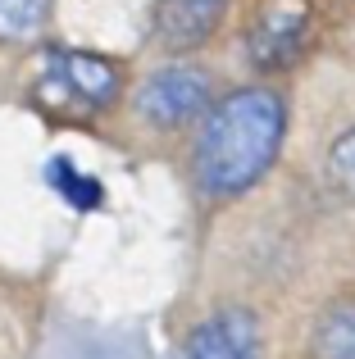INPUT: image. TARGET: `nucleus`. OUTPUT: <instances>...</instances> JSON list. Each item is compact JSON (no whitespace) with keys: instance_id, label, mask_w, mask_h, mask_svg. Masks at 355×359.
Instances as JSON below:
<instances>
[{"instance_id":"nucleus-3","label":"nucleus","mask_w":355,"mask_h":359,"mask_svg":"<svg viewBox=\"0 0 355 359\" xmlns=\"http://www.w3.org/2000/svg\"><path fill=\"white\" fill-rule=\"evenodd\" d=\"M210 78H205L196 64H169V69L151 73L142 82V96H137V109L155 123V128L173 132V128H187L192 118H201L210 109Z\"/></svg>"},{"instance_id":"nucleus-8","label":"nucleus","mask_w":355,"mask_h":359,"mask_svg":"<svg viewBox=\"0 0 355 359\" xmlns=\"http://www.w3.org/2000/svg\"><path fill=\"white\" fill-rule=\"evenodd\" d=\"M55 0H0V41H32Z\"/></svg>"},{"instance_id":"nucleus-6","label":"nucleus","mask_w":355,"mask_h":359,"mask_svg":"<svg viewBox=\"0 0 355 359\" xmlns=\"http://www.w3.org/2000/svg\"><path fill=\"white\" fill-rule=\"evenodd\" d=\"M223 9H228V0H160L155 5V41L173 55L196 50L223 23Z\"/></svg>"},{"instance_id":"nucleus-2","label":"nucleus","mask_w":355,"mask_h":359,"mask_svg":"<svg viewBox=\"0 0 355 359\" xmlns=\"http://www.w3.org/2000/svg\"><path fill=\"white\" fill-rule=\"evenodd\" d=\"M123 91V73L119 64L100 60V55L87 50H51L41 60V78H36V96L55 109H78V114H91V109H105L119 100Z\"/></svg>"},{"instance_id":"nucleus-1","label":"nucleus","mask_w":355,"mask_h":359,"mask_svg":"<svg viewBox=\"0 0 355 359\" xmlns=\"http://www.w3.org/2000/svg\"><path fill=\"white\" fill-rule=\"evenodd\" d=\"M287 132V109L274 91L246 87L205 114L192 150V173L205 196H241L269 173Z\"/></svg>"},{"instance_id":"nucleus-10","label":"nucleus","mask_w":355,"mask_h":359,"mask_svg":"<svg viewBox=\"0 0 355 359\" xmlns=\"http://www.w3.org/2000/svg\"><path fill=\"white\" fill-rule=\"evenodd\" d=\"M328 164H333V177H337V182H342V187H347V191L355 196V128L337 137V146H333Z\"/></svg>"},{"instance_id":"nucleus-9","label":"nucleus","mask_w":355,"mask_h":359,"mask_svg":"<svg viewBox=\"0 0 355 359\" xmlns=\"http://www.w3.org/2000/svg\"><path fill=\"white\" fill-rule=\"evenodd\" d=\"M51 187L69 205H78V210H96V205H100V187L91 182L87 173H78L73 164H64V159H55V164H51Z\"/></svg>"},{"instance_id":"nucleus-5","label":"nucleus","mask_w":355,"mask_h":359,"mask_svg":"<svg viewBox=\"0 0 355 359\" xmlns=\"http://www.w3.org/2000/svg\"><path fill=\"white\" fill-rule=\"evenodd\" d=\"M182 359H264L260 323L246 309H219L187 337Z\"/></svg>"},{"instance_id":"nucleus-7","label":"nucleus","mask_w":355,"mask_h":359,"mask_svg":"<svg viewBox=\"0 0 355 359\" xmlns=\"http://www.w3.org/2000/svg\"><path fill=\"white\" fill-rule=\"evenodd\" d=\"M314 359H355V296H342L314 318L310 332Z\"/></svg>"},{"instance_id":"nucleus-4","label":"nucleus","mask_w":355,"mask_h":359,"mask_svg":"<svg viewBox=\"0 0 355 359\" xmlns=\"http://www.w3.org/2000/svg\"><path fill=\"white\" fill-rule=\"evenodd\" d=\"M305 36H310V9L301 0H274L260 9L255 27L246 32V50L260 69H287L301 55Z\"/></svg>"}]
</instances>
